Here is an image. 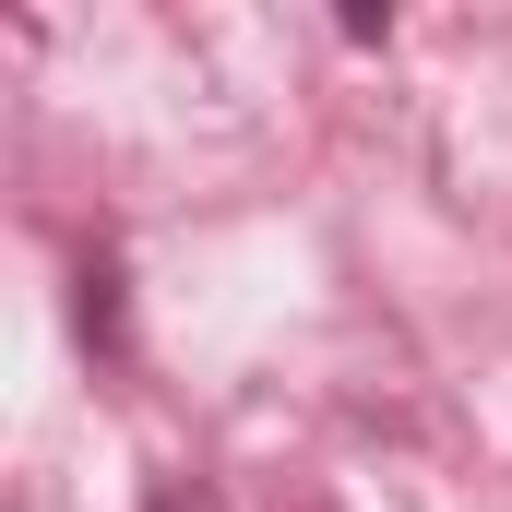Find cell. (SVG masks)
Wrapping results in <instances>:
<instances>
[{
	"label": "cell",
	"mask_w": 512,
	"mask_h": 512,
	"mask_svg": "<svg viewBox=\"0 0 512 512\" xmlns=\"http://www.w3.org/2000/svg\"><path fill=\"white\" fill-rule=\"evenodd\" d=\"M143 512H227V489H203V477H155Z\"/></svg>",
	"instance_id": "obj_1"
}]
</instances>
